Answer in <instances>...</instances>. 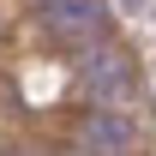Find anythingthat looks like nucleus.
I'll return each instance as SVG.
<instances>
[{
  "label": "nucleus",
  "mask_w": 156,
  "mask_h": 156,
  "mask_svg": "<svg viewBox=\"0 0 156 156\" xmlns=\"http://www.w3.org/2000/svg\"><path fill=\"white\" fill-rule=\"evenodd\" d=\"M42 18L54 24L60 36H78V30H96V0H42Z\"/></svg>",
  "instance_id": "obj_3"
},
{
  "label": "nucleus",
  "mask_w": 156,
  "mask_h": 156,
  "mask_svg": "<svg viewBox=\"0 0 156 156\" xmlns=\"http://www.w3.org/2000/svg\"><path fill=\"white\" fill-rule=\"evenodd\" d=\"M78 78H84V90H90V96H102V102H120L126 90H132V66H126V54H120V48H108V42H90V48H84Z\"/></svg>",
  "instance_id": "obj_1"
},
{
  "label": "nucleus",
  "mask_w": 156,
  "mask_h": 156,
  "mask_svg": "<svg viewBox=\"0 0 156 156\" xmlns=\"http://www.w3.org/2000/svg\"><path fill=\"white\" fill-rule=\"evenodd\" d=\"M84 144H90V150H102V156L126 150V144H132V120L102 108V114H90V126H84Z\"/></svg>",
  "instance_id": "obj_2"
}]
</instances>
